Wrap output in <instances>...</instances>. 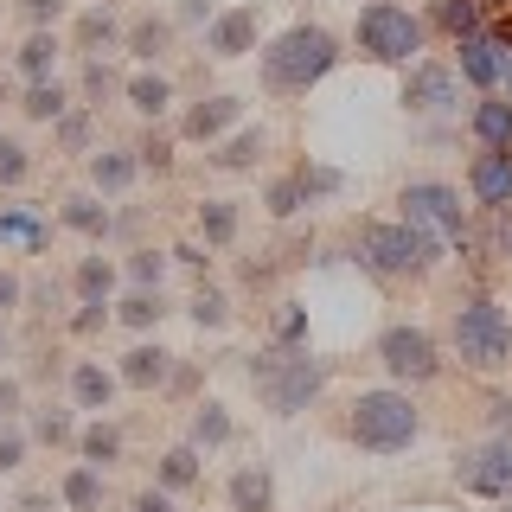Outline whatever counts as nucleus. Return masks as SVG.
Listing matches in <instances>:
<instances>
[{"instance_id":"obj_15","label":"nucleus","mask_w":512,"mask_h":512,"mask_svg":"<svg viewBox=\"0 0 512 512\" xmlns=\"http://www.w3.org/2000/svg\"><path fill=\"white\" fill-rule=\"evenodd\" d=\"M116 378L128 384V391H160V384H173V352L160 346V340H154V346L141 340V346H128V352H122Z\"/></svg>"},{"instance_id":"obj_14","label":"nucleus","mask_w":512,"mask_h":512,"mask_svg":"<svg viewBox=\"0 0 512 512\" xmlns=\"http://www.w3.org/2000/svg\"><path fill=\"white\" fill-rule=\"evenodd\" d=\"M244 122V96H199L180 116V141H224Z\"/></svg>"},{"instance_id":"obj_25","label":"nucleus","mask_w":512,"mask_h":512,"mask_svg":"<svg viewBox=\"0 0 512 512\" xmlns=\"http://www.w3.org/2000/svg\"><path fill=\"white\" fill-rule=\"evenodd\" d=\"M77 455H84V468H116L122 461V429L109 423V416H96V423L77 429Z\"/></svg>"},{"instance_id":"obj_46","label":"nucleus","mask_w":512,"mask_h":512,"mask_svg":"<svg viewBox=\"0 0 512 512\" xmlns=\"http://www.w3.org/2000/svg\"><path fill=\"white\" fill-rule=\"evenodd\" d=\"M109 90H116V77H109V64H103V58H90V64H84V96H96V103H103Z\"/></svg>"},{"instance_id":"obj_10","label":"nucleus","mask_w":512,"mask_h":512,"mask_svg":"<svg viewBox=\"0 0 512 512\" xmlns=\"http://www.w3.org/2000/svg\"><path fill=\"white\" fill-rule=\"evenodd\" d=\"M455 96H461L455 64H436V58L410 64V77H404V109H410V116H448Z\"/></svg>"},{"instance_id":"obj_23","label":"nucleus","mask_w":512,"mask_h":512,"mask_svg":"<svg viewBox=\"0 0 512 512\" xmlns=\"http://www.w3.org/2000/svg\"><path fill=\"white\" fill-rule=\"evenodd\" d=\"M468 128H474L480 148H512V103H506V96H480Z\"/></svg>"},{"instance_id":"obj_44","label":"nucleus","mask_w":512,"mask_h":512,"mask_svg":"<svg viewBox=\"0 0 512 512\" xmlns=\"http://www.w3.org/2000/svg\"><path fill=\"white\" fill-rule=\"evenodd\" d=\"M109 320H116V314H109V301H84V308L71 314V333H96V327H109Z\"/></svg>"},{"instance_id":"obj_49","label":"nucleus","mask_w":512,"mask_h":512,"mask_svg":"<svg viewBox=\"0 0 512 512\" xmlns=\"http://www.w3.org/2000/svg\"><path fill=\"white\" fill-rule=\"evenodd\" d=\"M301 340H308V320H301V308H288L276 320V346H301Z\"/></svg>"},{"instance_id":"obj_21","label":"nucleus","mask_w":512,"mask_h":512,"mask_svg":"<svg viewBox=\"0 0 512 512\" xmlns=\"http://www.w3.org/2000/svg\"><path fill=\"white\" fill-rule=\"evenodd\" d=\"M116 372H103V365H96V359H77L71 365V397H77V410H96V416H103L109 404H116Z\"/></svg>"},{"instance_id":"obj_54","label":"nucleus","mask_w":512,"mask_h":512,"mask_svg":"<svg viewBox=\"0 0 512 512\" xmlns=\"http://www.w3.org/2000/svg\"><path fill=\"white\" fill-rule=\"evenodd\" d=\"M487 416H493V436H512V397H493Z\"/></svg>"},{"instance_id":"obj_18","label":"nucleus","mask_w":512,"mask_h":512,"mask_svg":"<svg viewBox=\"0 0 512 512\" xmlns=\"http://www.w3.org/2000/svg\"><path fill=\"white\" fill-rule=\"evenodd\" d=\"M135 173H141L135 148H96L90 154V192H103V199L128 192V186H135Z\"/></svg>"},{"instance_id":"obj_24","label":"nucleus","mask_w":512,"mask_h":512,"mask_svg":"<svg viewBox=\"0 0 512 512\" xmlns=\"http://www.w3.org/2000/svg\"><path fill=\"white\" fill-rule=\"evenodd\" d=\"M122 96H128V109H135V116H148V122H160V116L173 109V84H167L160 71H135V77L122 84Z\"/></svg>"},{"instance_id":"obj_48","label":"nucleus","mask_w":512,"mask_h":512,"mask_svg":"<svg viewBox=\"0 0 512 512\" xmlns=\"http://www.w3.org/2000/svg\"><path fill=\"white\" fill-rule=\"evenodd\" d=\"M20 13L32 26H58L64 20V0H20Z\"/></svg>"},{"instance_id":"obj_6","label":"nucleus","mask_w":512,"mask_h":512,"mask_svg":"<svg viewBox=\"0 0 512 512\" xmlns=\"http://www.w3.org/2000/svg\"><path fill=\"white\" fill-rule=\"evenodd\" d=\"M397 205H404V224H416L423 237H436L442 250H468L474 224H468V205H461V192L448 180H410L404 192H397Z\"/></svg>"},{"instance_id":"obj_13","label":"nucleus","mask_w":512,"mask_h":512,"mask_svg":"<svg viewBox=\"0 0 512 512\" xmlns=\"http://www.w3.org/2000/svg\"><path fill=\"white\" fill-rule=\"evenodd\" d=\"M256 32H263V13L256 7H224V13H212V26H205V52L244 58V52H256Z\"/></svg>"},{"instance_id":"obj_58","label":"nucleus","mask_w":512,"mask_h":512,"mask_svg":"<svg viewBox=\"0 0 512 512\" xmlns=\"http://www.w3.org/2000/svg\"><path fill=\"white\" fill-rule=\"evenodd\" d=\"M480 7H512V0H480Z\"/></svg>"},{"instance_id":"obj_20","label":"nucleus","mask_w":512,"mask_h":512,"mask_svg":"<svg viewBox=\"0 0 512 512\" xmlns=\"http://www.w3.org/2000/svg\"><path fill=\"white\" fill-rule=\"evenodd\" d=\"M58 52H64L58 32H52V26H32V32H26V45L13 52V64H20L26 84H45V77H58Z\"/></svg>"},{"instance_id":"obj_52","label":"nucleus","mask_w":512,"mask_h":512,"mask_svg":"<svg viewBox=\"0 0 512 512\" xmlns=\"http://www.w3.org/2000/svg\"><path fill=\"white\" fill-rule=\"evenodd\" d=\"M167 263H180V269H205V244H173V250H167Z\"/></svg>"},{"instance_id":"obj_35","label":"nucleus","mask_w":512,"mask_h":512,"mask_svg":"<svg viewBox=\"0 0 512 512\" xmlns=\"http://www.w3.org/2000/svg\"><path fill=\"white\" fill-rule=\"evenodd\" d=\"M116 39H122V20H116L109 7H96V13H84V20H77V45H84L90 58H103Z\"/></svg>"},{"instance_id":"obj_43","label":"nucleus","mask_w":512,"mask_h":512,"mask_svg":"<svg viewBox=\"0 0 512 512\" xmlns=\"http://www.w3.org/2000/svg\"><path fill=\"white\" fill-rule=\"evenodd\" d=\"M20 461H26V436L13 423H0V474H20Z\"/></svg>"},{"instance_id":"obj_5","label":"nucleus","mask_w":512,"mask_h":512,"mask_svg":"<svg viewBox=\"0 0 512 512\" xmlns=\"http://www.w3.org/2000/svg\"><path fill=\"white\" fill-rule=\"evenodd\" d=\"M352 39H359V52L372 58V64H416V52H423V39H429V26H423V13L397 7V0H365Z\"/></svg>"},{"instance_id":"obj_51","label":"nucleus","mask_w":512,"mask_h":512,"mask_svg":"<svg viewBox=\"0 0 512 512\" xmlns=\"http://www.w3.org/2000/svg\"><path fill=\"white\" fill-rule=\"evenodd\" d=\"M487 231H493V250H512V212H487Z\"/></svg>"},{"instance_id":"obj_22","label":"nucleus","mask_w":512,"mask_h":512,"mask_svg":"<svg viewBox=\"0 0 512 512\" xmlns=\"http://www.w3.org/2000/svg\"><path fill=\"white\" fill-rule=\"evenodd\" d=\"M423 26L448 32V39H468V32H487V7L480 0H429Z\"/></svg>"},{"instance_id":"obj_50","label":"nucleus","mask_w":512,"mask_h":512,"mask_svg":"<svg viewBox=\"0 0 512 512\" xmlns=\"http://www.w3.org/2000/svg\"><path fill=\"white\" fill-rule=\"evenodd\" d=\"M26 404V391H20V378H0V423H13Z\"/></svg>"},{"instance_id":"obj_17","label":"nucleus","mask_w":512,"mask_h":512,"mask_svg":"<svg viewBox=\"0 0 512 512\" xmlns=\"http://www.w3.org/2000/svg\"><path fill=\"white\" fill-rule=\"evenodd\" d=\"M58 224L77 237H90V244H103L109 231H116V212L103 205V192H71V199L58 205Z\"/></svg>"},{"instance_id":"obj_37","label":"nucleus","mask_w":512,"mask_h":512,"mask_svg":"<svg viewBox=\"0 0 512 512\" xmlns=\"http://www.w3.org/2000/svg\"><path fill=\"white\" fill-rule=\"evenodd\" d=\"M186 314H192V327H205V333L231 327V301H224V288H192Z\"/></svg>"},{"instance_id":"obj_47","label":"nucleus","mask_w":512,"mask_h":512,"mask_svg":"<svg viewBox=\"0 0 512 512\" xmlns=\"http://www.w3.org/2000/svg\"><path fill=\"white\" fill-rule=\"evenodd\" d=\"M20 301H26V282H20V276H13V269H7V263H0V320H7L13 308H20Z\"/></svg>"},{"instance_id":"obj_4","label":"nucleus","mask_w":512,"mask_h":512,"mask_svg":"<svg viewBox=\"0 0 512 512\" xmlns=\"http://www.w3.org/2000/svg\"><path fill=\"white\" fill-rule=\"evenodd\" d=\"M448 346H455V359L474 365V372H506L512 365V314L493 295L461 301L455 320H448Z\"/></svg>"},{"instance_id":"obj_1","label":"nucleus","mask_w":512,"mask_h":512,"mask_svg":"<svg viewBox=\"0 0 512 512\" xmlns=\"http://www.w3.org/2000/svg\"><path fill=\"white\" fill-rule=\"evenodd\" d=\"M333 64H340V39L327 26L301 20V26H282L263 45V84L282 90V96H308L320 77H333Z\"/></svg>"},{"instance_id":"obj_39","label":"nucleus","mask_w":512,"mask_h":512,"mask_svg":"<svg viewBox=\"0 0 512 512\" xmlns=\"http://www.w3.org/2000/svg\"><path fill=\"white\" fill-rule=\"evenodd\" d=\"M167 250H135V256H128V263H122V276L128 282H135V288H160V282H167Z\"/></svg>"},{"instance_id":"obj_12","label":"nucleus","mask_w":512,"mask_h":512,"mask_svg":"<svg viewBox=\"0 0 512 512\" xmlns=\"http://www.w3.org/2000/svg\"><path fill=\"white\" fill-rule=\"evenodd\" d=\"M500 58H506V45L493 39V32H468V39H455V77L474 84L480 96L500 90Z\"/></svg>"},{"instance_id":"obj_8","label":"nucleus","mask_w":512,"mask_h":512,"mask_svg":"<svg viewBox=\"0 0 512 512\" xmlns=\"http://www.w3.org/2000/svg\"><path fill=\"white\" fill-rule=\"evenodd\" d=\"M378 365L391 372L397 391H410V384H429L442 372V346L429 327H410V320H397V327L378 333Z\"/></svg>"},{"instance_id":"obj_32","label":"nucleus","mask_w":512,"mask_h":512,"mask_svg":"<svg viewBox=\"0 0 512 512\" xmlns=\"http://www.w3.org/2000/svg\"><path fill=\"white\" fill-rule=\"evenodd\" d=\"M128 52H135L141 64H148V71H154V64L160 58H167V45H173V20H135V26H128Z\"/></svg>"},{"instance_id":"obj_34","label":"nucleus","mask_w":512,"mask_h":512,"mask_svg":"<svg viewBox=\"0 0 512 512\" xmlns=\"http://www.w3.org/2000/svg\"><path fill=\"white\" fill-rule=\"evenodd\" d=\"M199 237H205L212 250L237 244V205H231V199H205V205H199Z\"/></svg>"},{"instance_id":"obj_40","label":"nucleus","mask_w":512,"mask_h":512,"mask_svg":"<svg viewBox=\"0 0 512 512\" xmlns=\"http://www.w3.org/2000/svg\"><path fill=\"white\" fill-rule=\"evenodd\" d=\"M135 160H141V173H173V135H141L135 141Z\"/></svg>"},{"instance_id":"obj_56","label":"nucleus","mask_w":512,"mask_h":512,"mask_svg":"<svg viewBox=\"0 0 512 512\" xmlns=\"http://www.w3.org/2000/svg\"><path fill=\"white\" fill-rule=\"evenodd\" d=\"M500 84H506V103H512V52L500 58Z\"/></svg>"},{"instance_id":"obj_55","label":"nucleus","mask_w":512,"mask_h":512,"mask_svg":"<svg viewBox=\"0 0 512 512\" xmlns=\"http://www.w3.org/2000/svg\"><path fill=\"white\" fill-rule=\"evenodd\" d=\"M487 32H493V39H500V45H506V52H512V13H500V20H493Z\"/></svg>"},{"instance_id":"obj_57","label":"nucleus","mask_w":512,"mask_h":512,"mask_svg":"<svg viewBox=\"0 0 512 512\" xmlns=\"http://www.w3.org/2000/svg\"><path fill=\"white\" fill-rule=\"evenodd\" d=\"M0 359H7V320H0Z\"/></svg>"},{"instance_id":"obj_28","label":"nucleus","mask_w":512,"mask_h":512,"mask_svg":"<svg viewBox=\"0 0 512 512\" xmlns=\"http://www.w3.org/2000/svg\"><path fill=\"white\" fill-rule=\"evenodd\" d=\"M116 282H122V269L109 263V256H84V263L71 269L77 301H109V295H116Z\"/></svg>"},{"instance_id":"obj_26","label":"nucleus","mask_w":512,"mask_h":512,"mask_svg":"<svg viewBox=\"0 0 512 512\" xmlns=\"http://www.w3.org/2000/svg\"><path fill=\"white\" fill-rule=\"evenodd\" d=\"M109 314L122 320V327H135V333H148L167 320V301H160V288H128L122 301H109Z\"/></svg>"},{"instance_id":"obj_36","label":"nucleus","mask_w":512,"mask_h":512,"mask_svg":"<svg viewBox=\"0 0 512 512\" xmlns=\"http://www.w3.org/2000/svg\"><path fill=\"white\" fill-rule=\"evenodd\" d=\"M20 109H26L32 122H58L64 109H71V96H64V84H58V77H45V84H26Z\"/></svg>"},{"instance_id":"obj_31","label":"nucleus","mask_w":512,"mask_h":512,"mask_svg":"<svg viewBox=\"0 0 512 512\" xmlns=\"http://www.w3.org/2000/svg\"><path fill=\"white\" fill-rule=\"evenodd\" d=\"M58 500L71 512H96L103 506V468H84V461H77V468L58 480Z\"/></svg>"},{"instance_id":"obj_2","label":"nucleus","mask_w":512,"mask_h":512,"mask_svg":"<svg viewBox=\"0 0 512 512\" xmlns=\"http://www.w3.org/2000/svg\"><path fill=\"white\" fill-rule=\"evenodd\" d=\"M346 436L365 448V455H404V448L423 436V416H416L410 391L397 384H378V391H359L346 410Z\"/></svg>"},{"instance_id":"obj_11","label":"nucleus","mask_w":512,"mask_h":512,"mask_svg":"<svg viewBox=\"0 0 512 512\" xmlns=\"http://www.w3.org/2000/svg\"><path fill=\"white\" fill-rule=\"evenodd\" d=\"M468 192L487 212H512V148H480L468 160Z\"/></svg>"},{"instance_id":"obj_29","label":"nucleus","mask_w":512,"mask_h":512,"mask_svg":"<svg viewBox=\"0 0 512 512\" xmlns=\"http://www.w3.org/2000/svg\"><path fill=\"white\" fill-rule=\"evenodd\" d=\"M231 436H237V423H231V410H224L218 397L192 404V448H224Z\"/></svg>"},{"instance_id":"obj_38","label":"nucleus","mask_w":512,"mask_h":512,"mask_svg":"<svg viewBox=\"0 0 512 512\" xmlns=\"http://www.w3.org/2000/svg\"><path fill=\"white\" fill-rule=\"evenodd\" d=\"M32 436H39L45 448H64V442H77V423H71V410H32Z\"/></svg>"},{"instance_id":"obj_7","label":"nucleus","mask_w":512,"mask_h":512,"mask_svg":"<svg viewBox=\"0 0 512 512\" xmlns=\"http://www.w3.org/2000/svg\"><path fill=\"white\" fill-rule=\"evenodd\" d=\"M359 256H365V269H378V276H429L436 256H442V244L423 237L416 224L391 218V224H372V231H365Z\"/></svg>"},{"instance_id":"obj_53","label":"nucleus","mask_w":512,"mask_h":512,"mask_svg":"<svg viewBox=\"0 0 512 512\" xmlns=\"http://www.w3.org/2000/svg\"><path fill=\"white\" fill-rule=\"evenodd\" d=\"M135 512H173V493H160V487H141V493H135Z\"/></svg>"},{"instance_id":"obj_30","label":"nucleus","mask_w":512,"mask_h":512,"mask_svg":"<svg viewBox=\"0 0 512 512\" xmlns=\"http://www.w3.org/2000/svg\"><path fill=\"white\" fill-rule=\"evenodd\" d=\"M45 218L26 212V205H0V244H20V250H45Z\"/></svg>"},{"instance_id":"obj_41","label":"nucleus","mask_w":512,"mask_h":512,"mask_svg":"<svg viewBox=\"0 0 512 512\" xmlns=\"http://www.w3.org/2000/svg\"><path fill=\"white\" fill-rule=\"evenodd\" d=\"M26 173H32V154L20 141H0V186H26Z\"/></svg>"},{"instance_id":"obj_42","label":"nucleus","mask_w":512,"mask_h":512,"mask_svg":"<svg viewBox=\"0 0 512 512\" xmlns=\"http://www.w3.org/2000/svg\"><path fill=\"white\" fill-rule=\"evenodd\" d=\"M58 148H90V116H84V109H77V116H71V109H64V116H58Z\"/></svg>"},{"instance_id":"obj_33","label":"nucleus","mask_w":512,"mask_h":512,"mask_svg":"<svg viewBox=\"0 0 512 512\" xmlns=\"http://www.w3.org/2000/svg\"><path fill=\"white\" fill-rule=\"evenodd\" d=\"M263 205H269V218H295L301 205H314V192H308V173L295 167V173H282V180H269V199H263Z\"/></svg>"},{"instance_id":"obj_27","label":"nucleus","mask_w":512,"mask_h":512,"mask_svg":"<svg viewBox=\"0 0 512 512\" xmlns=\"http://www.w3.org/2000/svg\"><path fill=\"white\" fill-rule=\"evenodd\" d=\"M154 487H160V493L199 487V448H192V442H173L167 455H160V468H154Z\"/></svg>"},{"instance_id":"obj_45","label":"nucleus","mask_w":512,"mask_h":512,"mask_svg":"<svg viewBox=\"0 0 512 512\" xmlns=\"http://www.w3.org/2000/svg\"><path fill=\"white\" fill-rule=\"evenodd\" d=\"M212 13H218L212 0H180V7H173V26H199L205 32V26H212Z\"/></svg>"},{"instance_id":"obj_59","label":"nucleus","mask_w":512,"mask_h":512,"mask_svg":"<svg viewBox=\"0 0 512 512\" xmlns=\"http://www.w3.org/2000/svg\"><path fill=\"white\" fill-rule=\"evenodd\" d=\"M506 512H512V500H506Z\"/></svg>"},{"instance_id":"obj_9","label":"nucleus","mask_w":512,"mask_h":512,"mask_svg":"<svg viewBox=\"0 0 512 512\" xmlns=\"http://www.w3.org/2000/svg\"><path fill=\"white\" fill-rule=\"evenodd\" d=\"M455 487L461 493H480V500H512V436H487L480 448L455 461Z\"/></svg>"},{"instance_id":"obj_16","label":"nucleus","mask_w":512,"mask_h":512,"mask_svg":"<svg viewBox=\"0 0 512 512\" xmlns=\"http://www.w3.org/2000/svg\"><path fill=\"white\" fill-rule=\"evenodd\" d=\"M263 154H269V128L263 122H237L224 141H212V167L218 173H250Z\"/></svg>"},{"instance_id":"obj_3","label":"nucleus","mask_w":512,"mask_h":512,"mask_svg":"<svg viewBox=\"0 0 512 512\" xmlns=\"http://www.w3.org/2000/svg\"><path fill=\"white\" fill-rule=\"evenodd\" d=\"M250 378H256V391H263V404L276 416H295L327 391L333 359H314L308 346H269L263 359H250Z\"/></svg>"},{"instance_id":"obj_19","label":"nucleus","mask_w":512,"mask_h":512,"mask_svg":"<svg viewBox=\"0 0 512 512\" xmlns=\"http://www.w3.org/2000/svg\"><path fill=\"white\" fill-rule=\"evenodd\" d=\"M231 512H276V474L263 468V461H250V468L231 474Z\"/></svg>"}]
</instances>
